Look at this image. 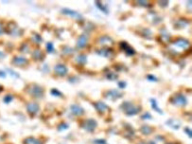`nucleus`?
<instances>
[{"label": "nucleus", "instance_id": "f257e3e1", "mask_svg": "<svg viewBox=\"0 0 192 144\" xmlns=\"http://www.w3.org/2000/svg\"><path fill=\"white\" fill-rule=\"evenodd\" d=\"M123 107V111L127 114V115H136V113H138L139 111V108L134 106L133 104L130 103V102H126L122 105Z\"/></svg>", "mask_w": 192, "mask_h": 144}, {"label": "nucleus", "instance_id": "f03ea898", "mask_svg": "<svg viewBox=\"0 0 192 144\" xmlns=\"http://www.w3.org/2000/svg\"><path fill=\"white\" fill-rule=\"evenodd\" d=\"M171 103L172 104H174V105H178V106H184L186 104V100L185 98L181 95V94H178V95H175L171 98L170 100Z\"/></svg>", "mask_w": 192, "mask_h": 144}, {"label": "nucleus", "instance_id": "7ed1b4c3", "mask_svg": "<svg viewBox=\"0 0 192 144\" xmlns=\"http://www.w3.org/2000/svg\"><path fill=\"white\" fill-rule=\"evenodd\" d=\"M97 127V122L94 119H86L83 123V128L88 132H93Z\"/></svg>", "mask_w": 192, "mask_h": 144}, {"label": "nucleus", "instance_id": "20e7f679", "mask_svg": "<svg viewBox=\"0 0 192 144\" xmlns=\"http://www.w3.org/2000/svg\"><path fill=\"white\" fill-rule=\"evenodd\" d=\"M27 109H28V112L29 115L31 116H35L38 111H39V105L35 102H31V103H29L28 106H27Z\"/></svg>", "mask_w": 192, "mask_h": 144}, {"label": "nucleus", "instance_id": "39448f33", "mask_svg": "<svg viewBox=\"0 0 192 144\" xmlns=\"http://www.w3.org/2000/svg\"><path fill=\"white\" fill-rule=\"evenodd\" d=\"M55 72L60 76H64L67 73V67L64 65H58L55 66Z\"/></svg>", "mask_w": 192, "mask_h": 144}, {"label": "nucleus", "instance_id": "423d86ee", "mask_svg": "<svg viewBox=\"0 0 192 144\" xmlns=\"http://www.w3.org/2000/svg\"><path fill=\"white\" fill-rule=\"evenodd\" d=\"M71 112H72L73 114L77 115V116H82V115L84 113V110L83 109L82 107H80L79 105L74 104V105L71 106Z\"/></svg>", "mask_w": 192, "mask_h": 144}, {"label": "nucleus", "instance_id": "0eeeda50", "mask_svg": "<svg viewBox=\"0 0 192 144\" xmlns=\"http://www.w3.org/2000/svg\"><path fill=\"white\" fill-rule=\"evenodd\" d=\"M95 107L97 108V110H98L100 113H101V114H103L104 112H107V111H108L107 105H106L105 103H103V102H97V103L95 104Z\"/></svg>", "mask_w": 192, "mask_h": 144}, {"label": "nucleus", "instance_id": "6e6552de", "mask_svg": "<svg viewBox=\"0 0 192 144\" xmlns=\"http://www.w3.org/2000/svg\"><path fill=\"white\" fill-rule=\"evenodd\" d=\"M167 123L168 124L169 127L173 128V129H179L180 125H181L180 121H179V120H177V119H172L167 120Z\"/></svg>", "mask_w": 192, "mask_h": 144}, {"label": "nucleus", "instance_id": "1a4fd4ad", "mask_svg": "<svg viewBox=\"0 0 192 144\" xmlns=\"http://www.w3.org/2000/svg\"><path fill=\"white\" fill-rule=\"evenodd\" d=\"M31 94L34 97H42L43 96V89L39 86H34V87H32Z\"/></svg>", "mask_w": 192, "mask_h": 144}, {"label": "nucleus", "instance_id": "9d476101", "mask_svg": "<svg viewBox=\"0 0 192 144\" xmlns=\"http://www.w3.org/2000/svg\"><path fill=\"white\" fill-rule=\"evenodd\" d=\"M13 64L15 65H23L28 64V60L26 58H23V57H16L13 60Z\"/></svg>", "mask_w": 192, "mask_h": 144}, {"label": "nucleus", "instance_id": "9b49d317", "mask_svg": "<svg viewBox=\"0 0 192 144\" xmlns=\"http://www.w3.org/2000/svg\"><path fill=\"white\" fill-rule=\"evenodd\" d=\"M87 36H85V35H82L81 37L79 38V40H78V47H84L86 44H87Z\"/></svg>", "mask_w": 192, "mask_h": 144}, {"label": "nucleus", "instance_id": "f8f14e48", "mask_svg": "<svg viewBox=\"0 0 192 144\" xmlns=\"http://www.w3.org/2000/svg\"><path fill=\"white\" fill-rule=\"evenodd\" d=\"M24 144H41V142L34 137H28L25 139Z\"/></svg>", "mask_w": 192, "mask_h": 144}, {"label": "nucleus", "instance_id": "ddd939ff", "mask_svg": "<svg viewBox=\"0 0 192 144\" xmlns=\"http://www.w3.org/2000/svg\"><path fill=\"white\" fill-rule=\"evenodd\" d=\"M141 132H142L144 135H150V134L152 132V128L150 127L149 125H144L143 127L141 128Z\"/></svg>", "mask_w": 192, "mask_h": 144}, {"label": "nucleus", "instance_id": "4468645a", "mask_svg": "<svg viewBox=\"0 0 192 144\" xmlns=\"http://www.w3.org/2000/svg\"><path fill=\"white\" fill-rule=\"evenodd\" d=\"M63 12H64L65 14H68V15H71V16L76 17V18H79V17H81V15H80L79 13H77V12H75V11H69V10H63Z\"/></svg>", "mask_w": 192, "mask_h": 144}, {"label": "nucleus", "instance_id": "2eb2a0df", "mask_svg": "<svg viewBox=\"0 0 192 144\" xmlns=\"http://www.w3.org/2000/svg\"><path fill=\"white\" fill-rule=\"evenodd\" d=\"M100 54H101V55H103V56H105V57H109L111 54H113V51H111V50H106V49H102L100 52Z\"/></svg>", "mask_w": 192, "mask_h": 144}, {"label": "nucleus", "instance_id": "dca6fc26", "mask_svg": "<svg viewBox=\"0 0 192 144\" xmlns=\"http://www.w3.org/2000/svg\"><path fill=\"white\" fill-rule=\"evenodd\" d=\"M175 45L176 46H179V47H188L189 46V44H188V42L187 41H179V42H177V43H175Z\"/></svg>", "mask_w": 192, "mask_h": 144}, {"label": "nucleus", "instance_id": "f3484780", "mask_svg": "<svg viewBox=\"0 0 192 144\" xmlns=\"http://www.w3.org/2000/svg\"><path fill=\"white\" fill-rule=\"evenodd\" d=\"M151 103H152V107L155 108V111H157L158 113L162 114V111H160V109L158 108V106H157V104H156V101H155L154 100H151Z\"/></svg>", "mask_w": 192, "mask_h": 144}, {"label": "nucleus", "instance_id": "a211bd4d", "mask_svg": "<svg viewBox=\"0 0 192 144\" xmlns=\"http://www.w3.org/2000/svg\"><path fill=\"white\" fill-rule=\"evenodd\" d=\"M47 47V51H49V52H52V51H53L54 48H53V45H52L51 43H48Z\"/></svg>", "mask_w": 192, "mask_h": 144}]
</instances>
